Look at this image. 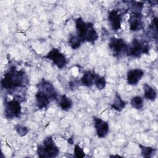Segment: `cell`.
I'll list each match as a JSON object with an SVG mask.
<instances>
[{
    "mask_svg": "<svg viewBox=\"0 0 158 158\" xmlns=\"http://www.w3.org/2000/svg\"><path fill=\"white\" fill-rule=\"evenodd\" d=\"M108 21L111 29L114 31H118L122 27V15L117 9L110 10L107 15Z\"/></svg>",
    "mask_w": 158,
    "mask_h": 158,
    "instance_id": "obj_9",
    "label": "cell"
},
{
    "mask_svg": "<svg viewBox=\"0 0 158 158\" xmlns=\"http://www.w3.org/2000/svg\"><path fill=\"white\" fill-rule=\"evenodd\" d=\"M106 80L105 78L99 74L96 73L94 80V85L96 87V88L99 90H102L105 88L106 86Z\"/></svg>",
    "mask_w": 158,
    "mask_h": 158,
    "instance_id": "obj_20",
    "label": "cell"
},
{
    "mask_svg": "<svg viewBox=\"0 0 158 158\" xmlns=\"http://www.w3.org/2000/svg\"><path fill=\"white\" fill-rule=\"evenodd\" d=\"M44 59L51 60L57 68L62 69L67 64L66 56L57 48H52L45 56Z\"/></svg>",
    "mask_w": 158,
    "mask_h": 158,
    "instance_id": "obj_5",
    "label": "cell"
},
{
    "mask_svg": "<svg viewBox=\"0 0 158 158\" xmlns=\"http://www.w3.org/2000/svg\"><path fill=\"white\" fill-rule=\"evenodd\" d=\"M149 49L148 43L142 42L137 38H133L130 44L128 45V49L126 53L129 56L139 58L143 54H149Z\"/></svg>",
    "mask_w": 158,
    "mask_h": 158,
    "instance_id": "obj_3",
    "label": "cell"
},
{
    "mask_svg": "<svg viewBox=\"0 0 158 158\" xmlns=\"http://www.w3.org/2000/svg\"><path fill=\"white\" fill-rule=\"evenodd\" d=\"M130 104L133 108L136 110H141L143 107L144 100L140 96H135L131 98Z\"/></svg>",
    "mask_w": 158,
    "mask_h": 158,
    "instance_id": "obj_21",
    "label": "cell"
},
{
    "mask_svg": "<svg viewBox=\"0 0 158 158\" xmlns=\"http://www.w3.org/2000/svg\"><path fill=\"white\" fill-rule=\"evenodd\" d=\"M37 87L46 93L50 96L52 101L58 100V93L54 85L49 81L43 79L37 85Z\"/></svg>",
    "mask_w": 158,
    "mask_h": 158,
    "instance_id": "obj_11",
    "label": "cell"
},
{
    "mask_svg": "<svg viewBox=\"0 0 158 158\" xmlns=\"http://www.w3.org/2000/svg\"><path fill=\"white\" fill-rule=\"evenodd\" d=\"M141 13L131 12L128 20L130 31L136 32L140 31L143 28V21Z\"/></svg>",
    "mask_w": 158,
    "mask_h": 158,
    "instance_id": "obj_10",
    "label": "cell"
},
{
    "mask_svg": "<svg viewBox=\"0 0 158 158\" xmlns=\"http://www.w3.org/2000/svg\"><path fill=\"white\" fill-rule=\"evenodd\" d=\"M57 101L59 107L63 110L68 111L72 107L73 102L72 99L65 94L61 95Z\"/></svg>",
    "mask_w": 158,
    "mask_h": 158,
    "instance_id": "obj_17",
    "label": "cell"
},
{
    "mask_svg": "<svg viewBox=\"0 0 158 158\" xmlns=\"http://www.w3.org/2000/svg\"><path fill=\"white\" fill-rule=\"evenodd\" d=\"M99 35L94 26V24L91 22L89 23V29L86 38V42H88L91 44H94L98 40Z\"/></svg>",
    "mask_w": 158,
    "mask_h": 158,
    "instance_id": "obj_18",
    "label": "cell"
},
{
    "mask_svg": "<svg viewBox=\"0 0 158 158\" xmlns=\"http://www.w3.org/2000/svg\"><path fill=\"white\" fill-rule=\"evenodd\" d=\"M35 101L36 107L41 110L46 109L52 101V99L46 93L38 88V91L35 94Z\"/></svg>",
    "mask_w": 158,
    "mask_h": 158,
    "instance_id": "obj_12",
    "label": "cell"
},
{
    "mask_svg": "<svg viewBox=\"0 0 158 158\" xmlns=\"http://www.w3.org/2000/svg\"><path fill=\"white\" fill-rule=\"evenodd\" d=\"M149 27H150L151 31H152V35H154L156 38H157V17H155L153 18Z\"/></svg>",
    "mask_w": 158,
    "mask_h": 158,
    "instance_id": "obj_25",
    "label": "cell"
},
{
    "mask_svg": "<svg viewBox=\"0 0 158 158\" xmlns=\"http://www.w3.org/2000/svg\"><path fill=\"white\" fill-rule=\"evenodd\" d=\"M126 104V102L122 98L119 93L116 92L114 95L112 102L110 104L111 109L117 112H121L125 109Z\"/></svg>",
    "mask_w": 158,
    "mask_h": 158,
    "instance_id": "obj_14",
    "label": "cell"
},
{
    "mask_svg": "<svg viewBox=\"0 0 158 158\" xmlns=\"http://www.w3.org/2000/svg\"><path fill=\"white\" fill-rule=\"evenodd\" d=\"M94 127L98 138H105L109 131V125L107 122L98 117H93Z\"/></svg>",
    "mask_w": 158,
    "mask_h": 158,
    "instance_id": "obj_8",
    "label": "cell"
},
{
    "mask_svg": "<svg viewBox=\"0 0 158 158\" xmlns=\"http://www.w3.org/2000/svg\"><path fill=\"white\" fill-rule=\"evenodd\" d=\"M144 97L148 100L151 101H154L157 98V91L152 86H150L148 83H144L143 85Z\"/></svg>",
    "mask_w": 158,
    "mask_h": 158,
    "instance_id": "obj_16",
    "label": "cell"
},
{
    "mask_svg": "<svg viewBox=\"0 0 158 158\" xmlns=\"http://www.w3.org/2000/svg\"><path fill=\"white\" fill-rule=\"evenodd\" d=\"M144 71L140 69H134L130 70L127 72L126 77L127 84L131 86L136 85L140 81L144 76Z\"/></svg>",
    "mask_w": 158,
    "mask_h": 158,
    "instance_id": "obj_13",
    "label": "cell"
},
{
    "mask_svg": "<svg viewBox=\"0 0 158 158\" xmlns=\"http://www.w3.org/2000/svg\"><path fill=\"white\" fill-rule=\"evenodd\" d=\"M4 114L5 117L8 120L20 117L22 114L20 101L17 99H13L6 102L4 104Z\"/></svg>",
    "mask_w": 158,
    "mask_h": 158,
    "instance_id": "obj_4",
    "label": "cell"
},
{
    "mask_svg": "<svg viewBox=\"0 0 158 158\" xmlns=\"http://www.w3.org/2000/svg\"><path fill=\"white\" fill-rule=\"evenodd\" d=\"M139 147L141 150V153L143 157L146 158H149L152 156L156 153V149L151 146L142 145L141 144H138Z\"/></svg>",
    "mask_w": 158,
    "mask_h": 158,
    "instance_id": "obj_19",
    "label": "cell"
},
{
    "mask_svg": "<svg viewBox=\"0 0 158 158\" xmlns=\"http://www.w3.org/2000/svg\"><path fill=\"white\" fill-rule=\"evenodd\" d=\"M29 80L27 74L23 70H17L11 67L3 75L1 80V87L6 90H13L17 88H25Z\"/></svg>",
    "mask_w": 158,
    "mask_h": 158,
    "instance_id": "obj_1",
    "label": "cell"
},
{
    "mask_svg": "<svg viewBox=\"0 0 158 158\" xmlns=\"http://www.w3.org/2000/svg\"><path fill=\"white\" fill-rule=\"evenodd\" d=\"M96 73L93 71H85L80 78L81 83L86 87H91L94 85V80Z\"/></svg>",
    "mask_w": 158,
    "mask_h": 158,
    "instance_id": "obj_15",
    "label": "cell"
},
{
    "mask_svg": "<svg viewBox=\"0 0 158 158\" xmlns=\"http://www.w3.org/2000/svg\"><path fill=\"white\" fill-rule=\"evenodd\" d=\"M14 129L16 131V133L19 135V136L21 137H23L26 136L28 132V129L25 126L17 124L15 126Z\"/></svg>",
    "mask_w": 158,
    "mask_h": 158,
    "instance_id": "obj_23",
    "label": "cell"
},
{
    "mask_svg": "<svg viewBox=\"0 0 158 158\" xmlns=\"http://www.w3.org/2000/svg\"><path fill=\"white\" fill-rule=\"evenodd\" d=\"M73 152H74V156L75 157L81 158V157H84L86 156L84 150L78 144L75 145Z\"/></svg>",
    "mask_w": 158,
    "mask_h": 158,
    "instance_id": "obj_24",
    "label": "cell"
},
{
    "mask_svg": "<svg viewBox=\"0 0 158 158\" xmlns=\"http://www.w3.org/2000/svg\"><path fill=\"white\" fill-rule=\"evenodd\" d=\"M128 44L121 38L112 37L109 41V48L114 55L119 56L126 53L128 49Z\"/></svg>",
    "mask_w": 158,
    "mask_h": 158,
    "instance_id": "obj_6",
    "label": "cell"
},
{
    "mask_svg": "<svg viewBox=\"0 0 158 158\" xmlns=\"http://www.w3.org/2000/svg\"><path fill=\"white\" fill-rule=\"evenodd\" d=\"M89 22H85L81 17H78L75 19L76 35L82 43L86 42V38L89 29Z\"/></svg>",
    "mask_w": 158,
    "mask_h": 158,
    "instance_id": "obj_7",
    "label": "cell"
},
{
    "mask_svg": "<svg viewBox=\"0 0 158 158\" xmlns=\"http://www.w3.org/2000/svg\"><path fill=\"white\" fill-rule=\"evenodd\" d=\"M81 41L77 37V35H70L68 40V44L73 49H78L81 45Z\"/></svg>",
    "mask_w": 158,
    "mask_h": 158,
    "instance_id": "obj_22",
    "label": "cell"
},
{
    "mask_svg": "<svg viewBox=\"0 0 158 158\" xmlns=\"http://www.w3.org/2000/svg\"><path fill=\"white\" fill-rule=\"evenodd\" d=\"M36 152L40 157L53 158L59 153V149L51 136H48L38 145Z\"/></svg>",
    "mask_w": 158,
    "mask_h": 158,
    "instance_id": "obj_2",
    "label": "cell"
}]
</instances>
